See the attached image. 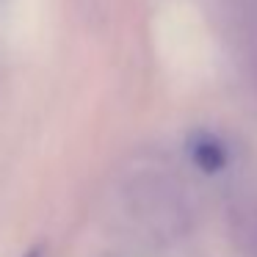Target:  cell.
<instances>
[{
  "label": "cell",
  "mask_w": 257,
  "mask_h": 257,
  "mask_svg": "<svg viewBox=\"0 0 257 257\" xmlns=\"http://www.w3.org/2000/svg\"><path fill=\"white\" fill-rule=\"evenodd\" d=\"M188 152H191L196 166L207 174L221 172V169L227 166V150H224L221 141L213 139L210 133H196L188 144Z\"/></svg>",
  "instance_id": "6da1fadb"
},
{
  "label": "cell",
  "mask_w": 257,
  "mask_h": 257,
  "mask_svg": "<svg viewBox=\"0 0 257 257\" xmlns=\"http://www.w3.org/2000/svg\"><path fill=\"white\" fill-rule=\"evenodd\" d=\"M25 257H39V251H28V254H25Z\"/></svg>",
  "instance_id": "7a4b0ae2"
}]
</instances>
